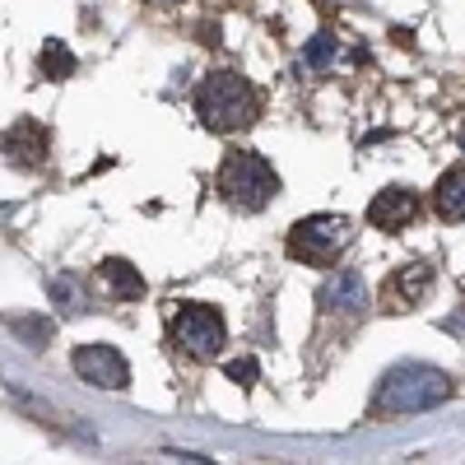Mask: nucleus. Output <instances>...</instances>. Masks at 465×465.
<instances>
[{"label":"nucleus","instance_id":"1","mask_svg":"<svg viewBox=\"0 0 465 465\" xmlns=\"http://www.w3.org/2000/svg\"><path fill=\"white\" fill-rule=\"evenodd\" d=\"M196 116L205 122V131L214 135H232V131H247L256 126L261 116V94L247 74L238 70H214L196 84Z\"/></svg>","mask_w":465,"mask_h":465},{"label":"nucleus","instance_id":"2","mask_svg":"<svg viewBox=\"0 0 465 465\" xmlns=\"http://www.w3.org/2000/svg\"><path fill=\"white\" fill-rule=\"evenodd\" d=\"M219 196H223L232 210L256 214V210H265L270 201L280 196V173L270 168V159H261V153L232 149L228 159L219 163Z\"/></svg>","mask_w":465,"mask_h":465},{"label":"nucleus","instance_id":"3","mask_svg":"<svg viewBox=\"0 0 465 465\" xmlns=\"http://www.w3.org/2000/svg\"><path fill=\"white\" fill-rule=\"evenodd\" d=\"M451 396V377L438 372V368H419V363H405V368H391L377 386V410L381 414H414V410H429V405H442Z\"/></svg>","mask_w":465,"mask_h":465},{"label":"nucleus","instance_id":"4","mask_svg":"<svg viewBox=\"0 0 465 465\" xmlns=\"http://www.w3.org/2000/svg\"><path fill=\"white\" fill-rule=\"evenodd\" d=\"M349 242H354V219L349 214H312L289 228L284 252L298 265H335Z\"/></svg>","mask_w":465,"mask_h":465},{"label":"nucleus","instance_id":"5","mask_svg":"<svg viewBox=\"0 0 465 465\" xmlns=\"http://www.w3.org/2000/svg\"><path fill=\"white\" fill-rule=\"evenodd\" d=\"M168 335H173V344L182 349V354L196 359V363L219 359V349L228 344L223 317L214 312V307H205V302H182L177 317H173V326H168Z\"/></svg>","mask_w":465,"mask_h":465},{"label":"nucleus","instance_id":"6","mask_svg":"<svg viewBox=\"0 0 465 465\" xmlns=\"http://www.w3.org/2000/svg\"><path fill=\"white\" fill-rule=\"evenodd\" d=\"M70 363L89 386H98V391H126V381H131V363L122 359V349H112V344H80Z\"/></svg>","mask_w":465,"mask_h":465},{"label":"nucleus","instance_id":"7","mask_svg":"<svg viewBox=\"0 0 465 465\" xmlns=\"http://www.w3.org/2000/svg\"><path fill=\"white\" fill-rule=\"evenodd\" d=\"M429 293H433V265L429 261H410V265H401L396 275L386 280L381 307L386 312H410V307H419Z\"/></svg>","mask_w":465,"mask_h":465},{"label":"nucleus","instance_id":"8","mask_svg":"<svg viewBox=\"0 0 465 465\" xmlns=\"http://www.w3.org/2000/svg\"><path fill=\"white\" fill-rule=\"evenodd\" d=\"M419 191H410V186H386V191H377L372 196V205H368V223L372 228H381V232H405L414 219H419Z\"/></svg>","mask_w":465,"mask_h":465},{"label":"nucleus","instance_id":"9","mask_svg":"<svg viewBox=\"0 0 465 465\" xmlns=\"http://www.w3.org/2000/svg\"><path fill=\"white\" fill-rule=\"evenodd\" d=\"M47 149H52V140H47V131L37 126V122H15V131L5 135V153L15 163H24V168H33L37 159H47Z\"/></svg>","mask_w":465,"mask_h":465},{"label":"nucleus","instance_id":"10","mask_svg":"<svg viewBox=\"0 0 465 465\" xmlns=\"http://www.w3.org/2000/svg\"><path fill=\"white\" fill-rule=\"evenodd\" d=\"M322 307H331V312H363V307H368V289H363L359 270H340V275L322 289Z\"/></svg>","mask_w":465,"mask_h":465},{"label":"nucleus","instance_id":"11","mask_svg":"<svg viewBox=\"0 0 465 465\" xmlns=\"http://www.w3.org/2000/svg\"><path fill=\"white\" fill-rule=\"evenodd\" d=\"M433 210L447 219V223H465V163L447 168L433 186Z\"/></svg>","mask_w":465,"mask_h":465},{"label":"nucleus","instance_id":"12","mask_svg":"<svg viewBox=\"0 0 465 465\" xmlns=\"http://www.w3.org/2000/svg\"><path fill=\"white\" fill-rule=\"evenodd\" d=\"M103 280L122 293L126 302H135V298H144V280L135 275V265L131 261H122V256H112V261H103Z\"/></svg>","mask_w":465,"mask_h":465},{"label":"nucleus","instance_id":"13","mask_svg":"<svg viewBox=\"0 0 465 465\" xmlns=\"http://www.w3.org/2000/svg\"><path fill=\"white\" fill-rule=\"evenodd\" d=\"M37 65H43L47 80H70V74H74V56H70L65 43H47V47H43V61H37Z\"/></svg>","mask_w":465,"mask_h":465},{"label":"nucleus","instance_id":"14","mask_svg":"<svg viewBox=\"0 0 465 465\" xmlns=\"http://www.w3.org/2000/svg\"><path fill=\"white\" fill-rule=\"evenodd\" d=\"M331 61H335V37H331V33H317L312 43H307V65H312V70H326Z\"/></svg>","mask_w":465,"mask_h":465},{"label":"nucleus","instance_id":"15","mask_svg":"<svg viewBox=\"0 0 465 465\" xmlns=\"http://www.w3.org/2000/svg\"><path fill=\"white\" fill-rule=\"evenodd\" d=\"M223 372H228V381H238V386H252V381L261 377L256 359H228V363H223Z\"/></svg>","mask_w":465,"mask_h":465}]
</instances>
